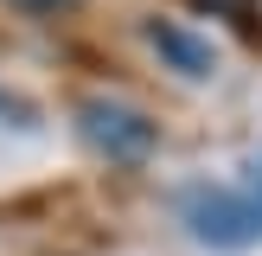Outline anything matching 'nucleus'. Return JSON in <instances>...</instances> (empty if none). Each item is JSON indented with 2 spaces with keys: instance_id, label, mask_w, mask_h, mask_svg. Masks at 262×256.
Listing matches in <instances>:
<instances>
[{
  "instance_id": "20e7f679",
  "label": "nucleus",
  "mask_w": 262,
  "mask_h": 256,
  "mask_svg": "<svg viewBox=\"0 0 262 256\" xmlns=\"http://www.w3.org/2000/svg\"><path fill=\"white\" fill-rule=\"evenodd\" d=\"M192 7H205V13H230V19H243V13H250V0H192Z\"/></svg>"
},
{
  "instance_id": "39448f33",
  "label": "nucleus",
  "mask_w": 262,
  "mask_h": 256,
  "mask_svg": "<svg viewBox=\"0 0 262 256\" xmlns=\"http://www.w3.org/2000/svg\"><path fill=\"white\" fill-rule=\"evenodd\" d=\"M243 186H250L256 199H262V154H250V166H243Z\"/></svg>"
},
{
  "instance_id": "f257e3e1",
  "label": "nucleus",
  "mask_w": 262,
  "mask_h": 256,
  "mask_svg": "<svg viewBox=\"0 0 262 256\" xmlns=\"http://www.w3.org/2000/svg\"><path fill=\"white\" fill-rule=\"evenodd\" d=\"M179 224L205 250H256L262 243V199L250 186H186L179 192Z\"/></svg>"
},
{
  "instance_id": "423d86ee",
  "label": "nucleus",
  "mask_w": 262,
  "mask_h": 256,
  "mask_svg": "<svg viewBox=\"0 0 262 256\" xmlns=\"http://www.w3.org/2000/svg\"><path fill=\"white\" fill-rule=\"evenodd\" d=\"M19 7H58V0H19Z\"/></svg>"
},
{
  "instance_id": "f03ea898",
  "label": "nucleus",
  "mask_w": 262,
  "mask_h": 256,
  "mask_svg": "<svg viewBox=\"0 0 262 256\" xmlns=\"http://www.w3.org/2000/svg\"><path fill=\"white\" fill-rule=\"evenodd\" d=\"M77 141H83L96 160L109 166H141L160 141V128L135 109V102H115V96H90L77 102Z\"/></svg>"
},
{
  "instance_id": "7ed1b4c3",
  "label": "nucleus",
  "mask_w": 262,
  "mask_h": 256,
  "mask_svg": "<svg viewBox=\"0 0 262 256\" xmlns=\"http://www.w3.org/2000/svg\"><path fill=\"white\" fill-rule=\"evenodd\" d=\"M147 45L160 51V64L173 77H186V83H211L217 77V45L199 38V32H186V26H173V19H147Z\"/></svg>"
}]
</instances>
